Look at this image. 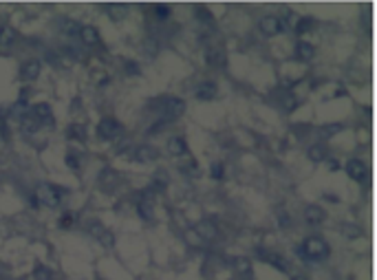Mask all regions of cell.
<instances>
[{"mask_svg": "<svg viewBox=\"0 0 377 280\" xmlns=\"http://www.w3.org/2000/svg\"><path fill=\"white\" fill-rule=\"evenodd\" d=\"M62 194H64V190L55 188L51 183H40L36 190V199L40 201L42 205H47V208H58V205L62 203Z\"/></svg>", "mask_w": 377, "mask_h": 280, "instance_id": "1", "label": "cell"}, {"mask_svg": "<svg viewBox=\"0 0 377 280\" xmlns=\"http://www.w3.org/2000/svg\"><path fill=\"white\" fill-rule=\"evenodd\" d=\"M121 132H124V126H121L115 117H104L97 124V137L102 139V142H113Z\"/></svg>", "mask_w": 377, "mask_h": 280, "instance_id": "2", "label": "cell"}, {"mask_svg": "<svg viewBox=\"0 0 377 280\" xmlns=\"http://www.w3.org/2000/svg\"><path fill=\"white\" fill-rule=\"evenodd\" d=\"M40 71H42L40 60H27V62L22 64V69H20V77L25 82H33L38 75H40Z\"/></svg>", "mask_w": 377, "mask_h": 280, "instance_id": "3", "label": "cell"}, {"mask_svg": "<svg viewBox=\"0 0 377 280\" xmlns=\"http://www.w3.org/2000/svg\"><path fill=\"white\" fill-rule=\"evenodd\" d=\"M80 38H82V42H84L86 47H97V44L102 42V38H99V31H97L93 25H82Z\"/></svg>", "mask_w": 377, "mask_h": 280, "instance_id": "4", "label": "cell"}, {"mask_svg": "<svg viewBox=\"0 0 377 280\" xmlns=\"http://www.w3.org/2000/svg\"><path fill=\"white\" fill-rule=\"evenodd\" d=\"M31 115L36 117L42 126H47V124H51V121H53V113H51V106H49V104H36V106H31Z\"/></svg>", "mask_w": 377, "mask_h": 280, "instance_id": "5", "label": "cell"}, {"mask_svg": "<svg viewBox=\"0 0 377 280\" xmlns=\"http://www.w3.org/2000/svg\"><path fill=\"white\" fill-rule=\"evenodd\" d=\"M16 38H18V31H16L14 27L5 25L3 29H0V49H9L11 44L16 42Z\"/></svg>", "mask_w": 377, "mask_h": 280, "instance_id": "6", "label": "cell"}, {"mask_svg": "<svg viewBox=\"0 0 377 280\" xmlns=\"http://www.w3.org/2000/svg\"><path fill=\"white\" fill-rule=\"evenodd\" d=\"M135 159L141 161V164H150V161L157 159V150H154L152 146H139V148L135 150Z\"/></svg>", "mask_w": 377, "mask_h": 280, "instance_id": "7", "label": "cell"}, {"mask_svg": "<svg viewBox=\"0 0 377 280\" xmlns=\"http://www.w3.org/2000/svg\"><path fill=\"white\" fill-rule=\"evenodd\" d=\"M80 29H82L80 22H75V20H71V18H64L62 22H60V31H62L64 36H69V38L80 36Z\"/></svg>", "mask_w": 377, "mask_h": 280, "instance_id": "8", "label": "cell"}, {"mask_svg": "<svg viewBox=\"0 0 377 280\" xmlns=\"http://www.w3.org/2000/svg\"><path fill=\"white\" fill-rule=\"evenodd\" d=\"M185 110V104H183V99H179V97H170L168 102H165V113H168V117H176V115H181Z\"/></svg>", "mask_w": 377, "mask_h": 280, "instance_id": "9", "label": "cell"}, {"mask_svg": "<svg viewBox=\"0 0 377 280\" xmlns=\"http://www.w3.org/2000/svg\"><path fill=\"white\" fill-rule=\"evenodd\" d=\"M20 128H22V130L27 132V135H33V132H38V130H40V128H42V124H40V121H38V119H36V117H33L31 113H29L27 117H22V121H20Z\"/></svg>", "mask_w": 377, "mask_h": 280, "instance_id": "10", "label": "cell"}, {"mask_svg": "<svg viewBox=\"0 0 377 280\" xmlns=\"http://www.w3.org/2000/svg\"><path fill=\"white\" fill-rule=\"evenodd\" d=\"M137 214H139L143 221H150L152 218V203H150V194H146V197H141L139 205H137Z\"/></svg>", "mask_w": 377, "mask_h": 280, "instance_id": "11", "label": "cell"}, {"mask_svg": "<svg viewBox=\"0 0 377 280\" xmlns=\"http://www.w3.org/2000/svg\"><path fill=\"white\" fill-rule=\"evenodd\" d=\"M185 150H187V148H185V142H183L181 137H172V139L168 142V153L172 155V157H183Z\"/></svg>", "mask_w": 377, "mask_h": 280, "instance_id": "12", "label": "cell"}, {"mask_svg": "<svg viewBox=\"0 0 377 280\" xmlns=\"http://www.w3.org/2000/svg\"><path fill=\"white\" fill-rule=\"evenodd\" d=\"M66 135H69V139H73V142H84V139H86V128L82 124H71L69 128H66Z\"/></svg>", "mask_w": 377, "mask_h": 280, "instance_id": "13", "label": "cell"}, {"mask_svg": "<svg viewBox=\"0 0 377 280\" xmlns=\"http://www.w3.org/2000/svg\"><path fill=\"white\" fill-rule=\"evenodd\" d=\"M214 93H216V86H214L212 82H203L201 86L197 88V97L199 99H212Z\"/></svg>", "mask_w": 377, "mask_h": 280, "instance_id": "14", "label": "cell"}, {"mask_svg": "<svg viewBox=\"0 0 377 280\" xmlns=\"http://www.w3.org/2000/svg\"><path fill=\"white\" fill-rule=\"evenodd\" d=\"M106 14L113 20H121L126 16V5H106Z\"/></svg>", "mask_w": 377, "mask_h": 280, "instance_id": "15", "label": "cell"}, {"mask_svg": "<svg viewBox=\"0 0 377 280\" xmlns=\"http://www.w3.org/2000/svg\"><path fill=\"white\" fill-rule=\"evenodd\" d=\"M152 11H154V18L161 20V22L170 18V7H165V5H154Z\"/></svg>", "mask_w": 377, "mask_h": 280, "instance_id": "16", "label": "cell"}, {"mask_svg": "<svg viewBox=\"0 0 377 280\" xmlns=\"http://www.w3.org/2000/svg\"><path fill=\"white\" fill-rule=\"evenodd\" d=\"M58 223H60V227H62V229L73 227V225H75V214H73V212H64V214L60 216Z\"/></svg>", "mask_w": 377, "mask_h": 280, "instance_id": "17", "label": "cell"}, {"mask_svg": "<svg viewBox=\"0 0 377 280\" xmlns=\"http://www.w3.org/2000/svg\"><path fill=\"white\" fill-rule=\"evenodd\" d=\"M33 276H36L38 280H51V271H49L44 265H36V269H33Z\"/></svg>", "mask_w": 377, "mask_h": 280, "instance_id": "18", "label": "cell"}, {"mask_svg": "<svg viewBox=\"0 0 377 280\" xmlns=\"http://www.w3.org/2000/svg\"><path fill=\"white\" fill-rule=\"evenodd\" d=\"M66 166L73 168V170H77V168H80V161H77L75 155H66Z\"/></svg>", "mask_w": 377, "mask_h": 280, "instance_id": "19", "label": "cell"}]
</instances>
